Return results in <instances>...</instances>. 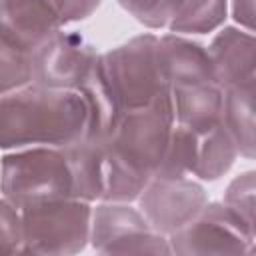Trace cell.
Segmentation results:
<instances>
[{
    "label": "cell",
    "instance_id": "obj_16",
    "mask_svg": "<svg viewBox=\"0 0 256 256\" xmlns=\"http://www.w3.org/2000/svg\"><path fill=\"white\" fill-rule=\"evenodd\" d=\"M236 156V144L224 124H218L206 132H196V158L192 174L208 182L218 180L232 168Z\"/></svg>",
    "mask_w": 256,
    "mask_h": 256
},
{
    "label": "cell",
    "instance_id": "obj_4",
    "mask_svg": "<svg viewBox=\"0 0 256 256\" xmlns=\"http://www.w3.org/2000/svg\"><path fill=\"white\" fill-rule=\"evenodd\" d=\"M176 126L172 90L160 94L152 104L122 114L108 138L112 154L134 172L154 178Z\"/></svg>",
    "mask_w": 256,
    "mask_h": 256
},
{
    "label": "cell",
    "instance_id": "obj_20",
    "mask_svg": "<svg viewBox=\"0 0 256 256\" xmlns=\"http://www.w3.org/2000/svg\"><path fill=\"white\" fill-rule=\"evenodd\" d=\"M224 202L240 216L256 238V170L236 176L224 192Z\"/></svg>",
    "mask_w": 256,
    "mask_h": 256
},
{
    "label": "cell",
    "instance_id": "obj_6",
    "mask_svg": "<svg viewBox=\"0 0 256 256\" xmlns=\"http://www.w3.org/2000/svg\"><path fill=\"white\" fill-rule=\"evenodd\" d=\"M102 0H2V36L34 50L66 24L96 12Z\"/></svg>",
    "mask_w": 256,
    "mask_h": 256
},
{
    "label": "cell",
    "instance_id": "obj_1",
    "mask_svg": "<svg viewBox=\"0 0 256 256\" xmlns=\"http://www.w3.org/2000/svg\"><path fill=\"white\" fill-rule=\"evenodd\" d=\"M88 132V104L78 90H54L24 86L2 94L0 148L28 146L64 148L82 140Z\"/></svg>",
    "mask_w": 256,
    "mask_h": 256
},
{
    "label": "cell",
    "instance_id": "obj_9",
    "mask_svg": "<svg viewBox=\"0 0 256 256\" xmlns=\"http://www.w3.org/2000/svg\"><path fill=\"white\" fill-rule=\"evenodd\" d=\"M98 56L84 36L58 30L32 50V84L54 90H78Z\"/></svg>",
    "mask_w": 256,
    "mask_h": 256
},
{
    "label": "cell",
    "instance_id": "obj_18",
    "mask_svg": "<svg viewBox=\"0 0 256 256\" xmlns=\"http://www.w3.org/2000/svg\"><path fill=\"white\" fill-rule=\"evenodd\" d=\"M196 158V132L186 126L176 124L172 130L170 144L162 158L160 168L156 170V178H186L194 172Z\"/></svg>",
    "mask_w": 256,
    "mask_h": 256
},
{
    "label": "cell",
    "instance_id": "obj_5",
    "mask_svg": "<svg viewBox=\"0 0 256 256\" xmlns=\"http://www.w3.org/2000/svg\"><path fill=\"white\" fill-rule=\"evenodd\" d=\"M24 226V254L66 256L86 248L92 232L88 200L68 196L20 208Z\"/></svg>",
    "mask_w": 256,
    "mask_h": 256
},
{
    "label": "cell",
    "instance_id": "obj_15",
    "mask_svg": "<svg viewBox=\"0 0 256 256\" xmlns=\"http://www.w3.org/2000/svg\"><path fill=\"white\" fill-rule=\"evenodd\" d=\"M222 124L240 156L256 160V90L226 88Z\"/></svg>",
    "mask_w": 256,
    "mask_h": 256
},
{
    "label": "cell",
    "instance_id": "obj_7",
    "mask_svg": "<svg viewBox=\"0 0 256 256\" xmlns=\"http://www.w3.org/2000/svg\"><path fill=\"white\" fill-rule=\"evenodd\" d=\"M90 244L100 254H172L168 238L130 202H102L94 208Z\"/></svg>",
    "mask_w": 256,
    "mask_h": 256
},
{
    "label": "cell",
    "instance_id": "obj_22",
    "mask_svg": "<svg viewBox=\"0 0 256 256\" xmlns=\"http://www.w3.org/2000/svg\"><path fill=\"white\" fill-rule=\"evenodd\" d=\"M0 250L4 254H24L22 212L12 202H0Z\"/></svg>",
    "mask_w": 256,
    "mask_h": 256
},
{
    "label": "cell",
    "instance_id": "obj_19",
    "mask_svg": "<svg viewBox=\"0 0 256 256\" xmlns=\"http://www.w3.org/2000/svg\"><path fill=\"white\" fill-rule=\"evenodd\" d=\"M32 76H34L32 50L2 36V48H0V90L2 94L30 86Z\"/></svg>",
    "mask_w": 256,
    "mask_h": 256
},
{
    "label": "cell",
    "instance_id": "obj_2",
    "mask_svg": "<svg viewBox=\"0 0 256 256\" xmlns=\"http://www.w3.org/2000/svg\"><path fill=\"white\" fill-rule=\"evenodd\" d=\"M74 196V178L64 148L28 146L2 158V198L16 208Z\"/></svg>",
    "mask_w": 256,
    "mask_h": 256
},
{
    "label": "cell",
    "instance_id": "obj_8",
    "mask_svg": "<svg viewBox=\"0 0 256 256\" xmlns=\"http://www.w3.org/2000/svg\"><path fill=\"white\" fill-rule=\"evenodd\" d=\"M254 236L226 202L206 206L168 236L172 254H248Z\"/></svg>",
    "mask_w": 256,
    "mask_h": 256
},
{
    "label": "cell",
    "instance_id": "obj_14",
    "mask_svg": "<svg viewBox=\"0 0 256 256\" xmlns=\"http://www.w3.org/2000/svg\"><path fill=\"white\" fill-rule=\"evenodd\" d=\"M108 140H96V138H82L74 144L64 146V152L68 156L72 178H74V196L96 202L104 198L106 192V154Z\"/></svg>",
    "mask_w": 256,
    "mask_h": 256
},
{
    "label": "cell",
    "instance_id": "obj_11",
    "mask_svg": "<svg viewBox=\"0 0 256 256\" xmlns=\"http://www.w3.org/2000/svg\"><path fill=\"white\" fill-rule=\"evenodd\" d=\"M208 52L214 78L224 90H256V34L226 26L212 38Z\"/></svg>",
    "mask_w": 256,
    "mask_h": 256
},
{
    "label": "cell",
    "instance_id": "obj_13",
    "mask_svg": "<svg viewBox=\"0 0 256 256\" xmlns=\"http://www.w3.org/2000/svg\"><path fill=\"white\" fill-rule=\"evenodd\" d=\"M176 124L192 132H206L222 124L224 88L218 82L184 84L172 88Z\"/></svg>",
    "mask_w": 256,
    "mask_h": 256
},
{
    "label": "cell",
    "instance_id": "obj_24",
    "mask_svg": "<svg viewBox=\"0 0 256 256\" xmlns=\"http://www.w3.org/2000/svg\"><path fill=\"white\" fill-rule=\"evenodd\" d=\"M248 254H256V246H250L248 248Z\"/></svg>",
    "mask_w": 256,
    "mask_h": 256
},
{
    "label": "cell",
    "instance_id": "obj_3",
    "mask_svg": "<svg viewBox=\"0 0 256 256\" xmlns=\"http://www.w3.org/2000/svg\"><path fill=\"white\" fill-rule=\"evenodd\" d=\"M104 78L122 112L144 108L170 92L158 56V36L140 34L100 54Z\"/></svg>",
    "mask_w": 256,
    "mask_h": 256
},
{
    "label": "cell",
    "instance_id": "obj_10",
    "mask_svg": "<svg viewBox=\"0 0 256 256\" xmlns=\"http://www.w3.org/2000/svg\"><path fill=\"white\" fill-rule=\"evenodd\" d=\"M208 202L206 190L186 178H152L138 198L140 212L146 216L150 226L170 236L188 224Z\"/></svg>",
    "mask_w": 256,
    "mask_h": 256
},
{
    "label": "cell",
    "instance_id": "obj_12",
    "mask_svg": "<svg viewBox=\"0 0 256 256\" xmlns=\"http://www.w3.org/2000/svg\"><path fill=\"white\" fill-rule=\"evenodd\" d=\"M158 56L170 88L184 86V84L216 82L208 48H204L202 44L190 38H184L178 34L160 36Z\"/></svg>",
    "mask_w": 256,
    "mask_h": 256
},
{
    "label": "cell",
    "instance_id": "obj_23",
    "mask_svg": "<svg viewBox=\"0 0 256 256\" xmlns=\"http://www.w3.org/2000/svg\"><path fill=\"white\" fill-rule=\"evenodd\" d=\"M232 18L242 28L256 32V0H232Z\"/></svg>",
    "mask_w": 256,
    "mask_h": 256
},
{
    "label": "cell",
    "instance_id": "obj_21",
    "mask_svg": "<svg viewBox=\"0 0 256 256\" xmlns=\"http://www.w3.org/2000/svg\"><path fill=\"white\" fill-rule=\"evenodd\" d=\"M184 2L186 0H118V4L146 28L168 26Z\"/></svg>",
    "mask_w": 256,
    "mask_h": 256
},
{
    "label": "cell",
    "instance_id": "obj_17",
    "mask_svg": "<svg viewBox=\"0 0 256 256\" xmlns=\"http://www.w3.org/2000/svg\"><path fill=\"white\" fill-rule=\"evenodd\" d=\"M226 14L228 0H186L168 28L174 34H208L224 24Z\"/></svg>",
    "mask_w": 256,
    "mask_h": 256
}]
</instances>
